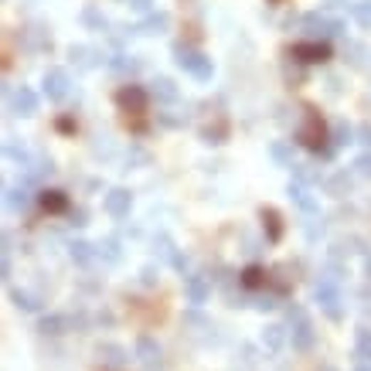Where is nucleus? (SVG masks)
Returning <instances> with one entry per match:
<instances>
[{"label": "nucleus", "mask_w": 371, "mask_h": 371, "mask_svg": "<svg viewBox=\"0 0 371 371\" xmlns=\"http://www.w3.org/2000/svg\"><path fill=\"white\" fill-rule=\"evenodd\" d=\"M313 300L324 307V313L330 320H340L344 317V296H340V283L338 276H324L317 286H313Z\"/></svg>", "instance_id": "1"}, {"label": "nucleus", "mask_w": 371, "mask_h": 371, "mask_svg": "<svg viewBox=\"0 0 371 371\" xmlns=\"http://www.w3.org/2000/svg\"><path fill=\"white\" fill-rule=\"evenodd\" d=\"M174 58H177V65L184 68V72H191L194 78H202V82H208L211 78V58H204L202 51H194V48H187V45H177L174 48Z\"/></svg>", "instance_id": "2"}, {"label": "nucleus", "mask_w": 371, "mask_h": 371, "mask_svg": "<svg viewBox=\"0 0 371 371\" xmlns=\"http://www.w3.org/2000/svg\"><path fill=\"white\" fill-rule=\"evenodd\" d=\"M286 320H290V340H293V348L296 351H310L313 348V324H310V317L303 313V307H290Z\"/></svg>", "instance_id": "3"}, {"label": "nucleus", "mask_w": 371, "mask_h": 371, "mask_svg": "<svg viewBox=\"0 0 371 371\" xmlns=\"http://www.w3.org/2000/svg\"><path fill=\"white\" fill-rule=\"evenodd\" d=\"M296 140H300L303 147H310V150H320V143L327 140V130H324V123H320V116L310 106L303 109V126L296 130Z\"/></svg>", "instance_id": "4"}, {"label": "nucleus", "mask_w": 371, "mask_h": 371, "mask_svg": "<svg viewBox=\"0 0 371 371\" xmlns=\"http://www.w3.org/2000/svg\"><path fill=\"white\" fill-rule=\"evenodd\" d=\"M296 24H300V31L310 34V38H338V34L344 31L340 21H327V17H320V14H303Z\"/></svg>", "instance_id": "5"}, {"label": "nucleus", "mask_w": 371, "mask_h": 371, "mask_svg": "<svg viewBox=\"0 0 371 371\" xmlns=\"http://www.w3.org/2000/svg\"><path fill=\"white\" fill-rule=\"evenodd\" d=\"M41 85H45V95L51 99V103H65L68 93H72V78H68L65 68H48Z\"/></svg>", "instance_id": "6"}, {"label": "nucleus", "mask_w": 371, "mask_h": 371, "mask_svg": "<svg viewBox=\"0 0 371 371\" xmlns=\"http://www.w3.org/2000/svg\"><path fill=\"white\" fill-rule=\"evenodd\" d=\"M184 296H187V303H194V307L208 303V296H211V279L198 276V273L184 276Z\"/></svg>", "instance_id": "7"}, {"label": "nucleus", "mask_w": 371, "mask_h": 371, "mask_svg": "<svg viewBox=\"0 0 371 371\" xmlns=\"http://www.w3.org/2000/svg\"><path fill=\"white\" fill-rule=\"evenodd\" d=\"M290 198H293V204L303 211L307 218H317V211H320V204H317V198H313V191H310V184H303V181H293L290 184Z\"/></svg>", "instance_id": "8"}, {"label": "nucleus", "mask_w": 371, "mask_h": 371, "mask_svg": "<svg viewBox=\"0 0 371 371\" xmlns=\"http://www.w3.org/2000/svg\"><path fill=\"white\" fill-rule=\"evenodd\" d=\"M137 357L143 361V368H150V371H157L160 365H164V351H160V344H157L154 338L137 340Z\"/></svg>", "instance_id": "9"}, {"label": "nucleus", "mask_w": 371, "mask_h": 371, "mask_svg": "<svg viewBox=\"0 0 371 371\" xmlns=\"http://www.w3.org/2000/svg\"><path fill=\"white\" fill-rule=\"evenodd\" d=\"M116 103L130 113H147V93L140 89V85H123L120 93H116Z\"/></svg>", "instance_id": "10"}, {"label": "nucleus", "mask_w": 371, "mask_h": 371, "mask_svg": "<svg viewBox=\"0 0 371 371\" xmlns=\"http://www.w3.org/2000/svg\"><path fill=\"white\" fill-rule=\"evenodd\" d=\"M11 109H14L17 116H34V113H38V95H34L28 85H21V89L11 95Z\"/></svg>", "instance_id": "11"}, {"label": "nucleus", "mask_w": 371, "mask_h": 371, "mask_svg": "<svg viewBox=\"0 0 371 371\" xmlns=\"http://www.w3.org/2000/svg\"><path fill=\"white\" fill-rule=\"evenodd\" d=\"M293 58H300V62H327V58H330V48L320 45V41L296 45V48H293Z\"/></svg>", "instance_id": "12"}, {"label": "nucleus", "mask_w": 371, "mask_h": 371, "mask_svg": "<svg viewBox=\"0 0 371 371\" xmlns=\"http://www.w3.org/2000/svg\"><path fill=\"white\" fill-rule=\"evenodd\" d=\"M106 211L113 218H126V215H130V191H123V187L109 191V194H106Z\"/></svg>", "instance_id": "13"}, {"label": "nucleus", "mask_w": 371, "mask_h": 371, "mask_svg": "<svg viewBox=\"0 0 371 371\" xmlns=\"http://www.w3.org/2000/svg\"><path fill=\"white\" fill-rule=\"evenodd\" d=\"M4 202L11 211H28V204H31V191L28 187H7L4 191Z\"/></svg>", "instance_id": "14"}, {"label": "nucleus", "mask_w": 371, "mask_h": 371, "mask_svg": "<svg viewBox=\"0 0 371 371\" xmlns=\"http://www.w3.org/2000/svg\"><path fill=\"white\" fill-rule=\"evenodd\" d=\"M4 154L11 157V160H17L21 167H31V154H28V147H24V143H17L14 137L4 140Z\"/></svg>", "instance_id": "15"}, {"label": "nucleus", "mask_w": 371, "mask_h": 371, "mask_svg": "<svg viewBox=\"0 0 371 371\" xmlns=\"http://www.w3.org/2000/svg\"><path fill=\"white\" fill-rule=\"evenodd\" d=\"M68 256H72V263H78V266H89L99 256V249L95 246H89V242H72L68 246Z\"/></svg>", "instance_id": "16"}, {"label": "nucleus", "mask_w": 371, "mask_h": 371, "mask_svg": "<svg viewBox=\"0 0 371 371\" xmlns=\"http://www.w3.org/2000/svg\"><path fill=\"white\" fill-rule=\"evenodd\" d=\"M355 355H357V361H361V365H371V330H368V327H361V330H357Z\"/></svg>", "instance_id": "17"}, {"label": "nucleus", "mask_w": 371, "mask_h": 371, "mask_svg": "<svg viewBox=\"0 0 371 371\" xmlns=\"http://www.w3.org/2000/svg\"><path fill=\"white\" fill-rule=\"evenodd\" d=\"M99 357L106 361L109 368H123L130 355H126L123 348H116V344H103V348H99Z\"/></svg>", "instance_id": "18"}, {"label": "nucleus", "mask_w": 371, "mask_h": 371, "mask_svg": "<svg viewBox=\"0 0 371 371\" xmlns=\"http://www.w3.org/2000/svg\"><path fill=\"white\" fill-rule=\"evenodd\" d=\"M150 95L160 99V103H174V99H177V89H174V82H170V78H157L154 85H150Z\"/></svg>", "instance_id": "19"}, {"label": "nucleus", "mask_w": 371, "mask_h": 371, "mask_svg": "<svg viewBox=\"0 0 371 371\" xmlns=\"http://www.w3.org/2000/svg\"><path fill=\"white\" fill-rule=\"evenodd\" d=\"M109 68L120 72V75H133V72L140 68V62L133 58V55H113V58H109Z\"/></svg>", "instance_id": "20"}, {"label": "nucleus", "mask_w": 371, "mask_h": 371, "mask_svg": "<svg viewBox=\"0 0 371 371\" xmlns=\"http://www.w3.org/2000/svg\"><path fill=\"white\" fill-rule=\"evenodd\" d=\"M68 55H72V62H75L78 68H93L95 65V51L93 48H85V45H75Z\"/></svg>", "instance_id": "21"}, {"label": "nucleus", "mask_w": 371, "mask_h": 371, "mask_svg": "<svg viewBox=\"0 0 371 371\" xmlns=\"http://www.w3.org/2000/svg\"><path fill=\"white\" fill-rule=\"evenodd\" d=\"M283 338H286V330H283V327H279V324H273V327H266L263 344H266V348H269V351H273V355H276L279 348H283Z\"/></svg>", "instance_id": "22"}, {"label": "nucleus", "mask_w": 371, "mask_h": 371, "mask_svg": "<svg viewBox=\"0 0 371 371\" xmlns=\"http://www.w3.org/2000/svg\"><path fill=\"white\" fill-rule=\"evenodd\" d=\"M11 300H14V307L28 310V313L41 310V300H34V296H31V293H24V290H11Z\"/></svg>", "instance_id": "23"}, {"label": "nucleus", "mask_w": 371, "mask_h": 371, "mask_svg": "<svg viewBox=\"0 0 371 371\" xmlns=\"http://www.w3.org/2000/svg\"><path fill=\"white\" fill-rule=\"evenodd\" d=\"M167 24H170V17H167V14H150L147 21H143V28H140V31L160 34V31H167Z\"/></svg>", "instance_id": "24"}, {"label": "nucleus", "mask_w": 371, "mask_h": 371, "mask_svg": "<svg viewBox=\"0 0 371 371\" xmlns=\"http://www.w3.org/2000/svg\"><path fill=\"white\" fill-rule=\"evenodd\" d=\"M82 21H85L89 28H95V31H106V28H109L106 14H99L95 7H85V11H82Z\"/></svg>", "instance_id": "25"}, {"label": "nucleus", "mask_w": 371, "mask_h": 371, "mask_svg": "<svg viewBox=\"0 0 371 371\" xmlns=\"http://www.w3.org/2000/svg\"><path fill=\"white\" fill-rule=\"evenodd\" d=\"M263 221H266V229H269V242H279V235H283V229H279V215L273 211V208H263Z\"/></svg>", "instance_id": "26"}, {"label": "nucleus", "mask_w": 371, "mask_h": 371, "mask_svg": "<svg viewBox=\"0 0 371 371\" xmlns=\"http://www.w3.org/2000/svg\"><path fill=\"white\" fill-rule=\"evenodd\" d=\"M269 154H273L276 164H283V167H293V150H290L286 143H273V147H269Z\"/></svg>", "instance_id": "27"}, {"label": "nucleus", "mask_w": 371, "mask_h": 371, "mask_svg": "<svg viewBox=\"0 0 371 371\" xmlns=\"http://www.w3.org/2000/svg\"><path fill=\"white\" fill-rule=\"evenodd\" d=\"M99 256L106 259V263H120V242L116 239H106V242H99Z\"/></svg>", "instance_id": "28"}, {"label": "nucleus", "mask_w": 371, "mask_h": 371, "mask_svg": "<svg viewBox=\"0 0 371 371\" xmlns=\"http://www.w3.org/2000/svg\"><path fill=\"white\" fill-rule=\"evenodd\" d=\"M263 283H266V273L259 266H249L246 273H242V286H249V290H256V286H263Z\"/></svg>", "instance_id": "29"}, {"label": "nucleus", "mask_w": 371, "mask_h": 371, "mask_svg": "<svg viewBox=\"0 0 371 371\" xmlns=\"http://www.w3.org/2000/svg\"><path fill=\"white\" fill-rule=\"evenodd\" d=\"M41 204H45L48 211H62V208H65L62 191H45V194H41Z\"/></svg>", "instance_id": "30"}, {"label": "nucleus", "mask_w": 371, "mask_h": 371, "mask_svg": "<svg viewBox=\"0 0 371 371\" xmlns=\"http://www.w3.org/2000/svg\"><path fill=\"white\" fill-rule=\"evenodd\" d=\"M65 324H68L65 317H45V320H41V330H45V334H65Z\"/></svg>", "instance_id": "31"}, {"label": "nucleus", "mask_w": 371, "mask_h": 371, "mask_svg": "<svg viewBox=\"0 0 371 371\" xmlns=\"http://www.w3.org/2000/svg\"><path fill=\"white\" fill-rule=\"evenodd\" d=\"M351 11H355V17L361 21V24H371V0H361V4H355Z\"/></svg>", "instance_id": "32"}, {"label": "nucleus", "mask_w": 371, "mask_h": 371, "mask_svg": "<svg viewBox=\"0 0 371 371\" xmlns=\"http://www.w3.org/2000/svg\"><path fill=\"white\" fill-rule=\"evenodd\" d=\"M334 143H351V126H344V123L334 126Z\"/></svg>", "instance_id": "33"}, {"label": "nucleus", "mask_w": 371, "mask_h": 371, "mask_svg": "<svg viewBox=\"0 0 371 371\" xmlns=\"http://www.w3.org/2000/svg\"><path fill=\"white\" fill-rule=\"evenodd\" d=\"M355 167H357V174H365V177H371V154H361L355 160Z\"/></svg>", "instance_id": "34"}, {"label": "nucleus", "mask_w": 371, "mask_h": 371, "mask_svg": "<svg viewBox=\"0 0 371 371\" xmlns=\"http://www.w3.org/2000/svg\"><path fill=\"white\" fill-rule=\"evenodd\" d=\"M170 263H174V266H177V269H181V273H184L187 266H191V259H187L184 252H177V249H174V256H170Z\"/></svg>", "instance_id": "35"}, {"label": "nucleus", "mask_w": 371, "mask_h": 371, "mask_svg": "<svg viewBox=\"0 0 371 371\" xmlns=\"http://www.w3.org/2000/svg\"><path fill=\"white\" fill-rule=\"evenodd\" d=\"M344 187H351V181H348V174H338V177H334V181H330V191H344Z\"/></svg>", "instance_id": "36"}, {"label": "nucleus", "mask_w": 371, "mask_h": 371, "mask_svg": "<svg viewBox=\"0 0 371 371\" xmlns=\"http://www.w3.org/2000/svg\"><path fill=\"white\" fill-rule=\"evenodd\" d=\"M130 7H137V11H150V0H130Z\"/></svg>", "instance_id": "37"}, {"label": "nucleus", "mask_w": 371, "mask_h": 371, "mask_svg": "<svg viewBox=\"0 0 371 371\" xmlns=\"http://www.w3.org/2000/svg\"><path fill=\"white\" fill-rule=\"evenodd\" d=\"M361 143H365V147H371V126H361Z\"/></svg>", "instance_id": "38"}, {"label": "nucleus", "mask_w": 371, "mask_h": 371, "mask_svg": "<svg viewBox=\"0 0 371 371\" xmlns=\"http://www.w3.org/2000/svg\"><path fill=\"white\" fill-rule=\"evenodd\" d=\"M357 371H371V365H361V368H357Z\"/></svg>", "instance_id": "39"}, {"label": "nucleus", "mask_w": 371, "mask_h": 371, "mask_svg": "<svg viewBox=\"0 0 371 371\" xmlns=\"http://www.w3.org/2000/svg\"><path fill=\"white\" fill-rule=\"evenodd\" d=\"M368 273H371V256H368Z\"/></svg>", "instance_id": "40"}]
</instances>
